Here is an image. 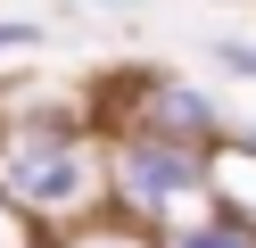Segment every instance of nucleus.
I'll list each match as a JSON object with an SVG mask.
<instances>
[{"label": "nucleus", "mask_w": 256, "mask_h": 248, "mask_svg": "<svg viewBox=\"0 0 256 248\" xmlns=\"http://www.w3.org/2000/svg\"><path fill=\"white\" fill-rule=\"evenodd\" d=\"M108 190L124 215L157 223V215L190 207V198H215V157H198V141H166V132H124L108 149Z\"/></svg>", "instance_id": "obj_2"}, {"label": "nucleus", "mask_w": 256, "mask_h": 248, "mask_svg": "<svg viewBox=\"0 0 256 248\" xmlns=\"http://www.w3.org/2000/svg\"><path fill=\"white\" fill-rule=\"evenodd\" d=\"M58 248H149L140 231H74V240H58Z\"/></svg>", "instance_id": "obj_7"}, {"label": "nucleus", "mask_w": 256, "mask_h": 248, "mask_svg": "<svg viewBox=\"0 0 256 248\" xmlns=\"http://www.w3.org/2000/svg\"><path fill=\"white\" fill-rule=\"evenodd\" d=\"M0 190L25 198L34 215H83L91 198L108 190V157L58 116H34V124L0 132Z\"/></svg>", "instance_id": "obj_1"}, {"label": "nucleus", "mask_w": 256, "mask_h": 248, "mask_svg": "<svg viewBox=\"0 0 256 248\" xmlns=\"http://www.w3.org/2000/svg\"><path fill=\"white\" fill-rule=\"evenodd\" d=\"M166 248H256V223H248L240 207H223V198H215V207H206L198 223H182Z\"/></svg>", "instance_id": "obj_4"}, {"label": "nucleus", "mask_w": 256, "mask_h": 248, "mask_svg": "<svg viewBox=\"0 0 256 248\" xmlns=\"http://www.w3.org/2000/svg\"><path fill=\"white\" fill-rule=\"evenodd\" d=\"M140 132H166V141H206V132H215V91H198V83H157V99L140 108Z\"/></svg>", "instance_id": "obj_3"}, {"label": "nucleus", "mask_w": 256, "mask_h": 248, "mask_svg": "<svg viewBox=\"0 0 256 248\" xmlns=\"http://www.w3.org/2000/svg\"><path fill=\"white\" fill-rule=\"evenodd\" d=\"M50 33L34 25V17H0V58H25V50H42Z\"/></svg>", "instance_id": "obj_6"}, {"label": "nucleus", "mask_w": 256, "mask_h": 248, "mask_svg": "<svg viewBox=\"0 0 256 248\" xmlns=\"http://www.w3.org/2000/svg\"><path fill=\"white\" fill-rule=\"evenodd\" d=\"M0 248H42L34 207H25V198H8V190H0Z\"/></svg>", "instance_id": "obj_5"}, {"label": "nucleus", "mask_w": 256, "mask_h": 248, "mask_svg": "<svg viewBox=\"0 0 256 248\" xmlns=\"http://www.w3.org/2000/svg\"><path fill=\"white\" fill-rule=\"evenodd\" d=\"M215 66H232V75H256V42H215Z\"/></svg>", "instance_id": "obj_8"}]
</instances>
